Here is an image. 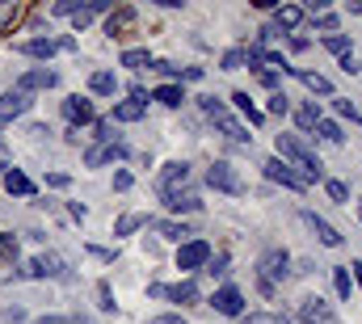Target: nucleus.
Listing matches in <instances>:
<instances>
[{"instance_id":"a211bd4d","label":"nucleus","mask_w":362,"mask_h":324,"mask_svg":"<svg viewBox=\"0 0 362 324\" xmlns=\"http://www.w3.org/2000/svg\"><path fill=\"white\" fill-rule=\"evenodd\" d=\"M215 127H219V131H223L228 139H236V144H253V135H249V131H245V127H240V122H236V118H232L228 110H223V114L215 118Z\"/></svg>"},{"instance_id":"58836bf2","label":"nucleus","mask_w":362,"mask_h":324,"mask_svg":"<svg viewBox=\"0 0 362 324\" xmlns=\"http://www.w3.org/2000/svg\"><path fill=\"white\" fill-rule=\"evenodd\" d=\"M270 114L274 118H286V114H291V97H286V93H274L270 97Z\"/></svg>"},{"instance_id":"aec40b11","label":"nucleus","mask_w":362,"mask_h":324,"mask_svg":"<svg viewBox=\"0 0 362 324\" xmlns=\"http://www.w3.org/2000/svg\"><path fill=\"white\" fill-rule=\"evenodd\" d=\"M308 224L316 228V236H320V244H325V248H337V244H341V232H337L329 219H320V215H308Z\"/></svg>"},{"instance_id":"5701e85b","label":"nucleus","mask_w":362,"mask_h":324,"mask_svg":"<svg viewBox=\"0 0 362 324\" xmlns=\"http://www.w3.org/2000/svg\"><path fill=\"white\" fill-rule=\"evenodd\" d=\"M291 76H299V81L308 84L312 93H320V97H329V93H333V84H329V76H320V72H303V68H291Z\"/></svg>"},{"instance_id":"f257e3e1","label":"nucleus","mask_w":362,"mask_h":324,"mask_svg":"<svg viewBox=\"0 0 362 324\" xmlns=\"http://www.w3.org/2000/svg\"><path fill=\"white\" fill-rule=\"evenodd\" d=\"M274 148H278V161H282V164L295 161L299 168H303V173H299L303 181H320V177H325L320 156H316V152H308V144H303L299 135H278V144H274Z\"/></svg>"},{"instance_id":"393cba45","label":"nucleus","mask_w":362,"mask_h":324,"mask_svg":"<svg viewBox=\"0 0 362 324\" xmlns=\"http://www.w3.org/2000/svg\"><path fill=\"white\" fill-rule=\"evenodd\" d=\"M232 101H236V110H240V114H245L253 127H262V122H266V114L253 105V97H249V93H232Z\"/></svg>"},{"instance_id":"de8ad7c7","label":"nucleus","mask_w":362,"mask_h":324,"mask_svg":"<svg viewBox=\"0 0 362 324\" xmlns=\"http://www.w3.org/2000/svg\"><path fill=\"white\" fill-rule=\"evenodd\" d=\"M206 265H211V274H228V257H223V253H219V257L211 253V261H206Z\"/></svg>"},{"instance_id":"7c9ffc66","label":"nucleus","mask_w":362,"mask_h":324,"mask_svg":"<svg viewBox=\"0 0 362 324\" xmlns=\"http://www.w3.org/2000/svg\"><path fill=\"white\" fill-rule=\"evenodd\" d=\"M333 287H337V295H341V299H350V291H354L350 270H341V265H337V270H333Z\"/></svg>"},{"instance_id":"cd10ccee","label":"nucleus","mask_w":362,"mask_h":324,"mask_svg":"<svg viewBox=\"0 0 362 324\" xmlns=\"http://www.w3.org/2000/svg\"><path fill=\"white\" fill-rule=\"evenodd\" d=\"M148 228H156V232H160V236H169V241H181V236H189V232H185V224H173V219H152Z\"/></svg>"},{"instance_id":"13d9d810","label":"nucleus","mask_w":362,"mask_h":324,"mask_svg":"<svg viewBox=\"0 0 362 324\" xmlns=\"http://www.w3.org/2000/svg\"><path fill=\"white\" fill-rule=\"evenodd\" d=\"M4 173H8V164H4V161H0V177H4Z\"/></svg>"},{"instance_id":"a19ab883","label":"nucleus","mask_w":362,"mask_h":324,"mask_svg":"<svg viewBox=\"0 0 362 324\" xmlns=\"http://www.w3.org/2000/svg\"><path fill=\"white\" fill-rule=\"evenodd\" d=\"M89 21H93V13H89V4H81L76 13H72V30L81 34V30H89Z\"/></svg>"},{"instance_id":"0eeeda50","label":"nucleus","mask_w":362,"mask_h":324,"mask_svg":"<svg viewBox=\"0 0 362 324\" xmlns=\"http://www.w3.org/2000/svg\"><path fill=\"white\" fill-rule=\"evenodd\" d=\"M55 84H59V72H55V68H30V72H21V76H17L13 88L34 97V93H42V88H55Z\"/></svg>"},{"instance_id":"a18cd8bd","label":"nucleus","mask_w":362,"mask_h":324,"mask_svg":"<svg viewBox=\"0 0 362 324\" xmlns=\"http://www.w3.org/2000/svg\"><path fill=\"white\" fill-rule=\"evenodd\" d=\"M131 185H135V177H131L127 168H118V173H114V190H118V194H127Z\"/></svg>"},{"instance_id":"f8f14e48","label":"nucleus","mask_w":362,"mask_h":324,"mask_svg":"<svg viewBox=\"0 0 362 324\" xmlns=\"http://www.w3.org/2000/svg\"><path fill=\"white\" fill-rule=\"evenodd\" d=\"M127 156V144H97V148H89L85 152V168H101V164H114V161H122Z\"/></svg>"},{"instance_id":"7ed1b4c3","label":"nucleus","mask_w":362,"mask_h":324,"mask_svg":"<svg viewBox=\"0 0 362 324\" xmlns=\"http://www.w3.org/2000/svg\"><path fill=\"white\" fill-rule=\"evenodd\" d=\"M206 185H211V190H223V194H240V190H245L240 173H236L228 161H215L211 168H206Z\"/></svg>"},{"instance_id":"37998d69","label":"nucleus","mask_w":362,"mask_h":324,"mask_svg":"<svg viewBox=\"0 0 362 324\" xmlns=\"http://www.w3.org/2000/svg\"><path fill=\"white\" fill-rule=\"evenodd\" d=\"M38 324H93L89 316H38Z\"/></svg>"},{"instance_id":"ddd939ff","label":"nucleus","mask_w":362,"mask_h":324,"mask_svg":"<svg viewBox=\"0 0 362 324\" xmlns=\"http://www.w3.org/2000/svg\"><path fill=\"white\" fill-rule=\"evenodd\" d=\"M4 190H8L13 198H34V194H38L34 177H30L25 168H13V164H8V173H4Z\"/></svg>"},{"instance_id":"9d476101","label":"nucleus","mask_w":362,"mask_h":324,"mask_svg":"<svg viewBox=\"0 0 362 324\" xmlns=\"http://www.w3.org/2000/svg\"><path fill=\"white\" fill-rule=\"evenodd\" d=\"M299 320L303 324H337V312H333L320 295H308V299L299 303Z\"/></svg>"},{"instance_id":"79ce46f5","label":"nucleus","mask_w":362,"mask_h":324,"mask_svg":"<svg viewBox=\"0 0 362 324\" xmlns=\"http://www.w3.org/2000/svg\"><path fill=\"white\" fill-rule=\"evenodd\" d=\"M81 8V0H59V4H51V17H72Z\"/></svg>"},{"instance_id":"5fc2aeb1","label":"nucleus","mask_w":362,"mask_h":324,"mask_svg":"<svg viewBox=\"0 0 362 324\" xmlns=\"http://www.w3.org/2000/svg\"><path fill=\"white\" fill-rule=\"evenodd\" d=\"M55 42H59V51H76V38H72V34H64V38H55Z\"/></svg>"},{"instance_id":"8fccbe9b","label":"nucleus","mask_w":362,"mask_h":324,"mask_svg":"<svg viewBox=\"0 0 362 324\" xmlns=\"http://www.w3.org/2000/svg\"><path fill=\"white\" fill-rule=\"evenodd\" d=\"M148 324H185V316H177V312H165V316H152Z\"/></svg>"},{"instance_id":"c85d7f7f","label":"nucleus","mask_w":362,"mask_h":324,"mask_svg":"<svg viewBox=\"0 0 362 324\" xmlns=\"http://www.w3.org/2000/svg\"><path fill=\"white\" fill-rule=\"evenodd\" d=\"M17 17H21V4H13V0H0V34H8Z\"/></svg>"},{"instance_id":"6e6552de","label":"nucleus","mask_w":362,"mask_h":324,"mask_svg":"<svg viewBox=\"0 0 362 324\" xmlns=\"http://www.w3.org/2000/svg\"><path fill=\"white\" fill-rule=\"evenodd\" d=\"M206 261H211V244L198 241V236H194V241H185L177 248V270H202Z\"/></svg>"},{"instance_id":"4be33fe9","label":"nucleus","mask_w":362,"mask_h":324,"mask_svg":"<svg viewBox=\"0 0 362 324\" xmlns=\"http://www.w3.org/2000/svg\"><path fill=\"white\" fill-rule=\"evenodd\" d=\"M165 207H169L173 215H189V211H202L198 194H169V198H165Z\"/></svg>"},{"instance_id":"f704fd0d","label":"nucleus","mask_w":362,"mask_h":324,"mask_svg":"<svg viewBox=\"0 0 362 324\" xmlns=\"http://www.w3.org/2000/svg\"><path fill=\"white\" fill-rule=\"evenodd\" d=\"M316 131H320L329 144H341V139H346V135H341V127H337L333 118H320V122H316Z\"/></svg>"},{"instance_id":"f3484780","label":"nucleus","mask_w":362,"mask_h":324,"mask_svg":"<svg viewBox=\"0 0 362 324\" xmlns=\"http://www.w3.org/2000/svg\"><path fill=\"white\" fill-rule=\"evenodd\" d=\"M303 21V8L299 4H278L274 8V30H295Z\"/></svg>"},{"instance_id":"b1692460","label":"nucleus","mask_w":362,"mask_h":324,"mask_svg":"<svg viewBox=\"0 0 362 324\" xmlns=\"http://www.w3.org/2000/svg\"><path fill=\"white\" fill-rule=\"evenodd\" d=\"M131 21H135V8H118V13H110V17H105V34H110V38H118Z\"/></svg>"},{"instance_id":"4c0bfd02","label":"nucleus","mask_w":362,"mask_h":324,"mask_svg":"<svg viewBox=\"0 0 362 324\" xmlns=\"http://www.w3.org/2000/svg\"><path fill=\"white\" fill-rule=\"evenodd\" d=\"M240 324H286V316H278V312H249V316H240Z\"/></svg>"},{"instance_id":"412c9836","label":"nucleus","mask_w":362,"mask_h":324,"mask_svg":"<svg viewBox=\"0 0 362 324\" xmlns=\"http://www.w3.org/2000/svg\"><path fill=\"white\" fill-rule=\"evenodd\" d=\"M152 101H160V105L177 110L181 101H185V88H181V84H160V88H152Z\"/></svg>"},{"instance_id":"49530a36","label":"nucleus","mask_w":362,"mask_h":324,"mask_svg":"<svg viewBox=\"0 0 362 324\" xmlns=\"http://www.w3.org/2000/svg\"><path fill=\"white\" fill-rule=\"evenodd\" d=\"M316 25L320 30H337V13H316Z\"/></svg>"},{"instance_id":"2eb2a0df","label":"nucleus","mask_w":362,"mask_h":324,"mask_svg":"<svg viewBox=\"0 0 362 324\" xmlns=\"http://www.w3.org/2000/svg\"><path fill=\"white\" fill-rule=\"evenodd\" d=\"M148 114V101H135V97H127V101H114V114H110V122H139Z\"/></svg>"},{"instance_id":"ea45409f","label":"nucleus","mask_w":362,"mask_h":324,"mask_svg":"<svg viewBox=\"0 0 362 324\" xmlns=\"http://www.w3.org/2000/svg\"><path fill=\"white\" fill-rule=\"evenodd\" d=\"M333 110H337L341 118H350V122H362V114L350 105V101H346V97H333Z\"/></svg>"},{"instance_id":"dca6fc26","label":"nucleus","mask_w":362,"mask_h":324,"mask_svg":"<svg viewBox=\"0 0 362 324\" xmlns=\"http://www.w3.org/2000/svg\"><path fill=\"white\" fill-rule=\"evenodd\" d=\"M118 64L131 68V72H144V68H152V51H148V47H127V51L118 55Z\"/></svg>"},{"instance_id":"3c124183","label":"nucleus","mask_w":362,"mask_h":324,"mask_svg":"<svg viewBox=\"0 0 362 324\" xmlns=\"http://www.w3.org/2000/svg\"><path fill=\"white\" fill-rule=\"evenodd\" d=\"M68 215H72L76 224H85V215H89V211H85V202H68Z\"/></svg>"},{"instance_id":"4d7b16f0","label":"nucleus","mask_w":362,"mask_h":324,"mask_svg":"<svg viewBox=\"0 0 362 324\" xmlns=\"http://www.w3.org/2000/svg\"><path fill=\"white\" fill-rule=\"evenodd\" d=\"M354 282L362 287V261H354Z\"/></svg>"},{"instance_id":"473e14b6","label":"nucleus","mask_w":362,"mask_h":324,"mask_svg":"<svg viewBox=\"0 0 362 324\" xmlns=\"http://www.w3.org/2000/svg\"><path fill=\"white\" fill-rule=\"evenodd\" d=\"M325 51H333V55L346 59V55H350V38H346V34H329V38H325Z\"/></svg>"},{"instance_id":"1a4fd4ad","label":"nucleus","mask_w":362,"mask_h":324,"mask_svg":"<svg viewBox=\"0 0 362 324\" xmlns=\"http://www.w3.org/2000/svg\"><path fill=\"white\" fill-rule=\"evenodd\" d=\"M189 181V164L185 161H169L165 168H160V198H169V194H181V185Z\"/></svg>"},{"instance_id":"864d4df0","label":"nucleus","mask_w":362,"mask_h":324,"mask_svg":"<svg viewBox=\"0 0 362 324\" xmlns=\"http://www.w3.org/2000/svg\"><path fill=\"white\" fill-rule=\"evenodd\" d=\"M148 295H152V299H165V295H169V287H165V282H152V287H148Z\"/></svg>"},{"instance_id":"9b49d317","label":"nucleus","mask_w":362,"mask_h":324,"mask_svg":"<svg viewBox=\"0 0 362 324\" xmlns=\"http://www.w3.org/2000/svg\"><path fill=\"white\" fill-rule=\"evenodd\" d=\"M262 168H266V177H270V181L286 185V190H308V181H303V177H299V173H295L291 164H282L278 156H270V161L262 164Z\"/></svg>"},{"instance_id":"bb28decb","label":"nucleus","mask_w":362,"mask_h":324,"mask_svg":"<svg viewBox=\"0 0 362 324\" xmlns=\"http://www.w3.org/2000/svg\"><path fill=\"white\" fill-rule=\"evenodd\" d=\"M152 219L148 215H122L118 224H114V236H131V232H139V228H148Z\"/></svg>"},{"instance_id":"e433bc0d","label":"nucleus","mask_w":362,"mask_h":324,"mask_svg":"<svg viewBox=\"0 0 362 324\" xmlns=\"http://www.w3.org/2000/svg\"><path fill=\"white\" fill-rule=\"evenodd\" d=\"M325 190H329V198H333V202L350 207V185H346V181H325Z\"/></svg>"},{"instance_id":"09e8293b","label":"nucleus","mask_w":362,"mask_h":324,"mask_svg":"<svg viewBox=\"0 0 362 324\" xmlns=\"http://www.w3.org/2000/svg\"><path fill=\"white\" fill-rule=\"evenodd\" d=\"M341 72H346V76H358V72H362V64L354 59V55H346V59H341Z\"/></svg>"},{"instance_id":"a878e982","label":"nucleus","mask_w":362,"mask_h":324,"mask_svg":"<svg viewBox=\"0 0 362 324\" xmlns=\"http://www.w3.org/2000/svg\"><path fill=\"white\" fill-rule=\"evenodd\" d=\"M165 299H173V303H198V287L185 278V282H177V287H169V295Z\"/></svg>"},{"instance_id":"f03ea898","label":"nucleus","mask_w":362,"mask_h":324,"mask_svg":"<svg viewBox=\"0 0 362 324\" xmlns=\"http://www.w3.org/2000/svg\"><path fill=\"white\" fill-rule=\"evenodd\" d=\"M64 118H68L72 131H81V127H93V122H97V110H93L89 97L72 93V97H64Z\"/></svg>"},{"instance_id":"39448f33","label":"nucleus","mask_w":362,"mask_h":324,"mask_svg":"<svg viewBox=\"0 0 362 324\" xmlns=\"http://www.w3.org/2000/svg\"><path fill=\"white\" fill-rule=\"evenodd\" d=\"M34 110V97L30 93H17V88H4L0 93V127L13 122V118H25Z\"/></svg>"},{"instance_id":"6ab92c4d","label":"nucleus","mask_w":362,"mask_h":324,"mask_svg":"<svg viewBox=\"0 0 362 324\" xmlns=\"http://www.w3.org/2000/svg\"><path fill=\"white\" fill-rule=\"evenodd\" d=\"M89 93L93 97H114V93H118V76H114V72H93Z\"/></svg>"},{"instance_id":"6e6d98bb","label":"nucleus","mask_w":362,"mask_h":324,"mask_svg":"<svg viewBox=\"0 0 362 324\" xmlns=\"http://www.w3.org/2000/svg\"><path fill=\"white\" fill-rule=\"evenodd\" d=\"M42 135H51V131H47L42 122H30V139H42Z\"/></svg>"},{"instance_id":"4468645a","label":"nucleus","mask_w":362,"mask_h":324,"mask_svg":"<svg viewBox=\"0 0 362 324\" xmlns=\"http://www.w3.org/2000/svg\"><path fill=\"white\" fill-rule=\"evenodd\" d=\"M211 308H215L219 316H240V312H245V295H240L236 287H219L215 299H211Z\"/></svg>"},{"instance_id":"c756f323","label":"nucleus","mask_w":362,"mask_h":324,"mask_svg":"<svg viewBox=\"0 0 362 324\" xmlns=\"http://www.w3.org/2000/svg\"><path fill=\"white\" fill-rule=\"evenodd\" d=\"M17 257H21V241L8 236V232H0V261H17Z\"/></svg>"},{"instance_id":"bf43d9fd","label":"nucleus","mask_w":362,"mask_h":324,"mask_svg":"<svg viewBox=\"0 0 362 324\" xmlns=\"http://www.w3.org/2000/svg\"><path fill=\"white\" fill-rule=\"evenodd\" d=\"M358 219H362V202H358Z\"/></svg>"},{"instance_id":"2f4dec72","label":"nucleus","mask_w":362,"mask_h":324,"mask_svg":"<svg viewBox=\"0 0 362 324\" xmlns=\"http://www.w3.org/2000/svg\"><path fill=\"white\" fill-rule=\"evenodd\" d=\"M97 308H101V312H118V303H114V291H110V282H105V278L97 282Z\"/></svg>"},{"instance_id":"423d86ee","label":"nucleus","mask_w":362,"mask_h":324,"mask_svg":"<svg viewBox=\"0 0 362 324\" xmlns=\"http://www.w3.org/2000/svg\"><path fill=\"white\" fill-rule=\"evenodd\" d=\"M257 270H262V278L266 282H282L286 274H291V257H286V248H266L262 253V261H257Z\"/></svg>"},{"instance_id":"c03bdc74","label":"nucleus","mask_w":362,"mask_h":324,"mask_svg":"<svg viewBox=\"0 0 362 324\" xmlns=\"http://www.w3.org/2000/svg\"><path fill=\"white\" fill-rule=\"evenodd\" d=\"M68 185H72L68 173H47V190H68Z\"/></svg>"},{"instance_id":"72a5a7b5","label":"nucleus","mask_w":362,"mask_h":324,"mask_svg":"<svg viewBox=\"0 0 362 324\" xmlns=\"http://www.w3.org/2000/svg\"><path fill=\"white\" fill-rule=\"evenodd\" d=\"M219 64H223V72H240V68H245V51H240V47H232V51H223V59H219Z\"/></svg>"},{"instance_id":"c9c22d12","label":"nucleus","mask_w":362,"mask_h":324,"mask_svg":"<svg viewBox=\"0 0 362 324\" xmlns=\"http://www.w3.org/2000/svg\"><path fill=\"white\" fill-rule=\"evenodd\" d=\"M93 139H97V144H114V122H110V118H97V122H93Z\"/></svg>"},{"instance_id":"603ef678","label":"nucleus","mask_w":362,"mask_h":324,"mask_svg":"<svg viewBox=\"0 0 362 324\" xmlns=\"http://www.w3.org/2000/svg\"><path fill=\"white\" fill-rule=\"evenodd\" d=\"M202 76H206L202 68H181V81H202Z\"/></svg>"},{"instance_id":"20e7f679","label":"nucleus","mask_w":362,"mask_h":324,"mask_svg":"<svg viewBox=\"0 0 362 324\" xmlns=\"http://www.w3.org/2000/svg\"><path fill=\"white\" fill-rule=\"evenodd\" d=\"M13 51L25 55V59H42V64H51V59L59 55V42H55L51 34H42V38H21V42H13Z\"/></svg>"}]
</instances>
